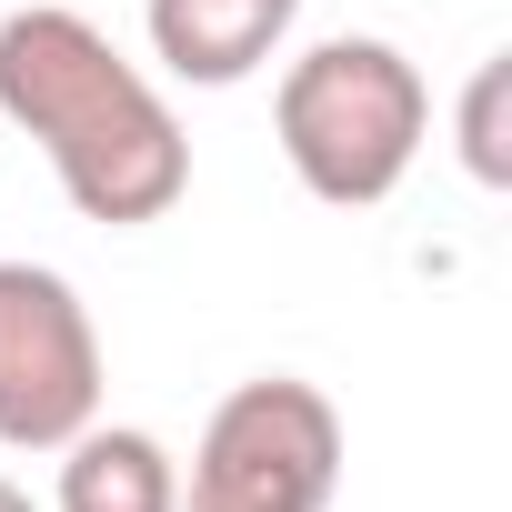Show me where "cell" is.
<instances>
[{
  "label": "cell",
  "mask_w": 512,
  "mask_h": 512,
  "mask_svg": "<svg viewBox=\"0 0 512 512\" xmlns=\"http://www.w3.org/2000/svg\"><path fill=\"white\" fill-rule=\"evenodd\" d=\"M0 121L41 141L61 201L101 231H141L191 191V131L161 81L61 0L0 21Z\"/></svg>",
  "instance_id": "obj_1"
},
{
  "label": "cell",
  "mask_w": 512,
  "mask_h": 512,
  "mask_svg": "<svg viewBox=\"0 0 512 512\" xmlns=\"http://www.w3.org/2000/svg\"><path fill=\"white\" fill-rule=\"evenodd\" d=\"M272 131H282V161L312 201L372 211L412 181V161L432 141V81L412 71V51H392L372 31H342V41H312L282 71Z\"/></svg>",
  "instance_id": "obj_2"
},
{
  "label": "cell",
  "mask_w": 512,
  "mask_h": 512,
  "mask_svg": "<svg viewBox=\"0 0 512 512\" xmlns=\"http://www.w3.org/2000/svg\"><path fill=\"white\" fill-rule=\"evenodd\" d=\"M342 492V412L302 372H251L211 402L181 512H332Z\"/></svg>",
  "instance_id": "obj_3"
},
{
  "label": "cell",
  "mask_w": 512,
  "mask_h": 512,
  "mask_svg": "<svg viewBox=\"0 0 512 512\" xmlns=\"http://www.w3.org/2000/svg\"><path fill=\"white\" fill-rule=\"evenodd\" d=\"M101 422V322L51 262H0V452H61Z\"/></svg>",
  "instance_id": "obj_4"
},
{
  "label": "cell",
  "mask_w": 512,
  "mask_h": 512,
  "mask_svg": "<svg viewBox=\"0 0 512 512\" xmlns=\"http://www.w3.org/2000/svg\"><path fill=\"white\" fill-rule=\"evenodd\" d=\"M312 11V0H141V31H151V61L191 91H241L251 71H262L292 21Z\"/></svg>",
  "instance_id": "obj_5"
},
{
  "label": "cell",
  "mask_w": 512,
  "mask_h": 512,
  "mask_svg": "<svg viewBox=\"0 0 512 512\" xmlns=\"http://www.w3.org/2000/svg\"><path fill=\"white\" fill-rule=\"evenodd\" d=\"M51 512H181V462L141 422H81L61 442Z\"/></svg>",
  "instance_id": "obj_6"
},
{
  "label": "cell",
  "mask_w": 512,
  "mask_h": 512,
  "mask_svg": "<svg viewBox=\"0 0 512 512\" xmlns=\"http://www.w3.org/2000/svg\"><path fill=\"white\" fill-rule=\"evenodd\" d=\"M502 101H512V61L492 51V61L472 71V91H462V121H452V131H462V171H472L482 191H502V181H512V141H502Z\"/></svg>",
  "instance_id": "obj_7"
},
{
  "label": "cell",
  "mask_w": 512,
  "mask_h": 512,
  "mask_svg": "<svg viewBox=\"0 0 512 512\" xmlns=\"http://www.w3.org/2000/svg\"><path fill=\"white\" fill-rule=\"evenodd\" d=\"M0 512H41V502H31V492H21L11 472H0Z\"/></svg>",
  "instance_id": "obj_8"
}]
</instances>
